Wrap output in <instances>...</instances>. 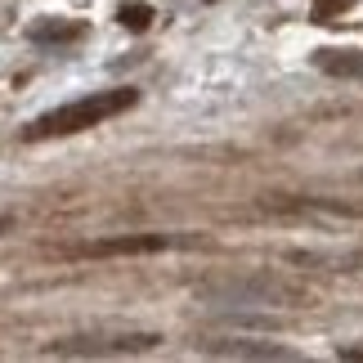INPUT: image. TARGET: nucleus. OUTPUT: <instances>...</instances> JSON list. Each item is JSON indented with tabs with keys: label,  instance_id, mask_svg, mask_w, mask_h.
Returning <instances> with one entry per match:
<instances>
[{
	"label": "nucleus",
	"instance_id": "1",
	"mask_svg": "<svg viewBox=\"0 0 363 363\" xmlns=\"http://www.w3.org/2000/svg\"><path fill=\"white\" fill-rule=\"evenodd\" d=\"M139 94L135 90H99V94H86V99H72L63 108H50L40 113L36 121L23 125V139L36 144V139H59V135H77V130H90L108 117H121L125 108H135Z\"/></svg>",
	"mask_w": 363,
	"mask_h": 363
},
{
	"label": "nucleus",
	"instance_id": "2",
	"mask_svg": "<svg viewBox=\"0 0 363 363\" xmlns=\"http://www.w3.org/2000/svg\"><path fill=\"white\" fill-rule=\"evenodd\" d=\"M157 337L139 332V337H63L45 345V354H135V350H152Z\"/></svg>",
	"mask_w": 363,
	"mask_h": 363
},
{
	"label": "nucleus",
	"instance_id": "3",
	"mask_svg": "<svg viewBox=\"0 0 363 363\" xmlns=\"http://www.w3.org/2000/svg\"><path fill=\"white\" fill-rule=\"evenodd\" d=\"M184 238H171V233H125V238H104V242H86L81 256H148V251H166L179 247Z\"/></svg>",
	"mask_w": 363,
	"mask_h": 363
},
{
	"label": "nucleus",
	"instance_id": "4",
	"mask_svg": "<svg viewBox=\"0 0 363 363\" xmlns=\"http://www.w3.org/2000/svg\"><path fill=\"white\" fill-rule=\"evenodd\" d=\"M314 63L323 67L328 77H354V81H363V50H318Z\"/></svg>",
	"mask_w": 363,
	"mask_h": 363
},
{
	"label": "nucleus",
	"instance_id": "5",
	"mask_svg": "<svg viewBox=\"0 0 363 363\" xmlns=\"http://www.w3.org/2000/svg\"><path fill=\"white\" fill-rule=\"evenodd\" d=\"M211 354H229V359H291L283 345H247V341H233V345H211Z\"/></svg>",
	"mask_w": 363,
	"mask_h": 363
},
{
	"label": "nucleus",
	"instance_id": "6",
	"mask_svg": "<svg viewBox=\"0 0 363 363\" xmlns=\"http://www.w3.org/2000/svg\"><path fill=\"white\" fill-rule=\"evenodd\" d=\"M117 23L125 27V32H148V23H152V5H144V0H125V5L117 9Z\"/></svg>",
	"mask_w": 363,
	"mask_h": 363
},
{
	"label": "nucleus",
	"instance_id": "7",
	"mask_svg": "<svg viewBox=\"0 0 363 363\" xmlns=\"http://www.w3.org/2000/svg\"><path fill=\"white\" fill-rule=\"evenodd\" d=\"M81 27L77 23H36L32 27V40H77Z\"/></svg>",
	"mask_w": 363,
	"mask_h": 363
},
{
	"label": "nucleus",
	"instance_id": "8",
	"mask_svg": "<svg viewBox=\"0 0 363 363\" xmlns=\"http://www.w3.org/2000/svg\"><path fill=\"white\" fill-rule=\"evenodd\" d=\"M350 5H359V0H314V23H332L337 13H345Z\"/></svg>",
	"mask_w": 363,
	"mask_h": 363
},
{
	"label": "nucleus",
	"instance_id": "9",
	"mask_svg": "<svg viewBox=\"0 0 363 363\" xmlns=\"http://www.w3.org/2000/svg\"><path fill=\"white\" fill-rule=\"evenodd\" d=\"M341 359H363V345H345V350H341Z\"/></svg>",
	"mask_w": 363,
	"mask_h": 363
},
{
	"label": "nucleus",
	"instance_id": "10",
	"mask_svg": "<svg viewBox=\"0 0 363 363\" xmlns=\"http://www.w3.org/2000/svg\"><path fill=\"white\" fill-rule=\"evenodd\" d=\"M9 229V216H0V233H5Z\"/></svg>",
	"mask_w": 363,
	"mask_h": 363
}]
</instances>
